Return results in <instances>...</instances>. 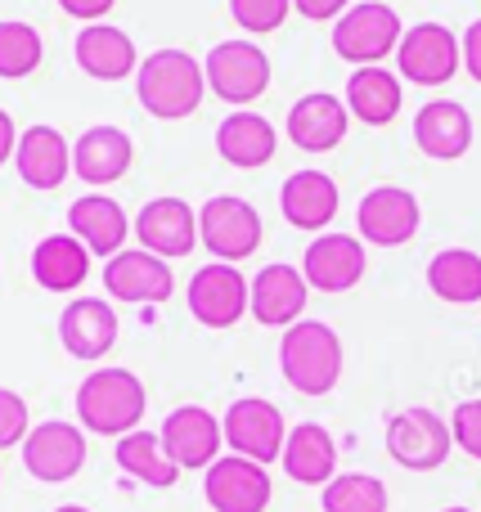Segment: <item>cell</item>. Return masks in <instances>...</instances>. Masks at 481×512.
<instances>
[{
  "label": "cell",
  "instance_id": "cell-27",
  "mask_svg": "<svg viewBox=\"0 0 481 512\" xmlns=\"http://www.w3.org/2000/svg\"><path fill=\"white\" fill-rule=\"evenodd\" d=\"M131 230L135 225L126 221L122 203L108 194H81L68 207V234H77L90 248V256H117L126 248V234Z\"/></svg>",
  "mask_w": 481,
  "mask_h": 512
},
{
  "label": "cell",
  "instance_id": "cell-38",
  "mask_svg": "<svg viewBox=\"0 0 481 512\" xmlns=\"http://www.w3.org/2000/svg\"><path fill=\"white\" fill-rule=\"evenodd\" d=\"M293 9L302 18H311V23H329V18L338 23V18L351 9V0H293Z\"/></svg>",
  "mask_w": 481,
  "mask_h": 512
},
{
  "label": "cell",
  "instance_id": "cell-19",
  "mask_svg": "<svg viewBox=\"0 0 481 512\" xmlns=\"http://www.w3.org/2000/svg\"><path fill=\"white\" fill-rule=\"evenodd\" d=\"M135 162V144L122 126H86L72 144V176L86 180L90 189L117 185Z\"/></svg>",
  "mask_w": 481,
  "mask_h": 512
},
{
  "label": "cell",
  "instance_id": "cell-30",
  "mask_svg": "<svg viewBox=\"0 0 481 512\" xmlns=\"http://www.w3.org/2000/svg\"><path fill=\"white\" fill-rule=\"evenodd\" d=\"M347 108L356 122L365 126H387L401 113V77L392 68H356L347 77Z\"/></svg>",
  "mask_w": 481,
  "mask_h": 512
},
{
  "label": "cell",
  "instance_id": "cell-6",
  "mask_svg": "<svg viewBox=\"0 0 481 512\" xmlns=\"http://www.w3.org/2000/svg\"><path fill=\"white\" fill-rule=\"evenodd\" d=\"M198 243L212 261H248L261 248V212L239 194H216L198 207Z\"/></svg>",
  "mask_w": 481,
  "mask_h": 512
},
{
  "label": "cell",
  "instance_id": "cell-8",
  "mask_svg": "<svg viewBox=\"0 0 481 512\" xmlns=\"http://www.w3.org/2000/svg\"><path fill=\"white\" fill-rule=\"evenodd\" d=\"M18 454H23V468L32 481H41V486H63V481H72L86 468V432H81L77 423L50 418V423H36L32 432H27Z\"/></svg>",
  "mask_w": 481,
  "mask_h": 512
},
{
  "label": "cell",
  "instance_id": "cell-9",
  "mask_svg": "<svg viewBox=\"0 0 481 512\" xmlns=\"http://www.w3.org/2000/svg\"><path fill=\"white\" fill-rule=\"evenodd\" d=\"M464 63V41L446 23H414L396 45V68L414 86H446Z\"/></svg>",
  "mask_w": 481,
  "mask_h": 512
},
{
  "label": "cell",
  "instance_id": "cell-25",
  "mask_svg": "<svg viewBox=\"0 0 481 512\" xmlns=\"http://www.w3.org/2000/svg\"><path fill=\"white\" fill-rule=\"evenodd\" d=\"M77 68L95 81H122L140 68V54H135V41L113 23H86L77 32Z\"/></svg>",
  "mask_w": 481,
  "mask_h": 512
},
{
  "label": "cell",
  "instance_id": "cell-28",
  "mask_svg": "<svg viewBox=\"0 0 481 512\" xmlns=\"http://www.w3.org/2000/svg\"><path fill=\"white\" fill-rule=\"evenodd\" d=\"M90 274V248L77 239V234H45L32 248V279L41 283L45 292H72L81 288Z\"/></svg>",
  "mask_w": 481,
  "mask_h": 512
},
{
  "label": "cell",
  "instance_id": "cell-37",
  "mask_svg": "<svg viewBox=\"0 0 481 512\" xmlns=\"http://www.w3.org/2000/svg\"><path fill=\"white\" fill-rule=\"evenodd\" d=\"M450 432H455L459 450L473 454V459H481V400H464V405L455 409V418H450Z\"/></svg>",
  "mask_w": 481,
  "mask_h": 512
},
{
  "label": "cell",
  "instance_id": "cell-24",
  "mask_svg": "<svg viewBox=\"0 0 481 512\" xmlns=\"http://www.w3.org/2000/svg\"><path fill=\"white\" fill-rule=\"evenodd\" d=\"M14 167H18V176H23L27 189H41V194H50V189H59L63 180H68L72 149H68V140H63L54 126L36 122V126H27V131L18 135Z\"/></svg>",
  "mask_w": 481,
  "mask_h": 512
},
{
  "label": "cell",
  "instance_id": "cell-1",
  "mask_svg": "<svg viewBox=\"0 0 481 512\" xmlns=\"http://www.w3.org/2000/svg\"><path fill=\"white\" fill-rule=\"evenodd\" d=\"M203 95L207 72L189 50L167 45V50H153L149 59H140V68H135V99L158 122H180V117L198 113Z\"/></svg>",
  "mask_w": 481,
  "mask_h": 512
},
{
  "label": "cell",
  "instance_id": "cell-33",
  "mask_svg": "<svg viewBox=\"0 0 481 512\" xmlns=\"http://www.w3.org/2000/svg\"><path fill=\"white\" fill-rule=\"evenodd\" d=\"M41 32L32 23H18V18H5L0 23V77L5 81H23L41 68Z\"/></svg>",
  "mask_w": 481,
  "mask_h": 512
},
{
  "label": "cell",
  "instance_id": "cell-32",
  "mask_svg": "<svg viewBox=\"0 0 481 512\" xmlns=\"http://www.w3.org/2000/svg\"><path fill=\"white\" fill-rule=\"evenodd\" d=\"M428 288L450 306L481 301V256L473 248H446L428 261Z\"/></svg>",
  "mask_w": 481,
  "mask_h": 512
},
{
  "label": "cell",
  "instance_id": "cell-14",
  "mask_svg": "<svg viewBox=\"0 0 481 512\" xmlns=\"http://www.w3.org/2000/svg\"><path fill=\"white\" fill-rule=\"evenodd\" d=\"M162 450L171 454V463H176L180 472H198V468H212L216 459H221V441H225V427L216 423L212 409L203 405H180L167 414V423H162Z\"/></svg>",
  "mask_w": 481,
  "mask_h": 512
},
{
  "label": "cell",
  "instance_id": "cell-39",
  "mask_svg": "<svg viewBox=\"0 0 481 512\" xmlns=\"http://www.w3.org/2000/svg\"><path fill=\"white\" fill-rule=\"evenodd\" d=\"M117 0H59V9L68 18H81V23H99V18L113 9Z\"/></svg>",
  "mask_w": 481,
  "mask_h": 512
},
{
  "label": "cell",
  "instance_id": "cell-26",
  "mask_svg": "<svg viewBox=\"0 0 481 512\" xmlns=\"http://www.w3.org/2000/svg\"><path fill=\"white\" fill-rule=\"evenodd\" d=\"M275 149H279V135H275V126H270V117L252 113V108H234V113L216 126V153H221V162H230V167H239V171L266 167V162L275 158Z\"/></svg>",
  "mask_w": 481,
  "mask_h": 512
},
{
  "label": "cell",
  "instance_id": "cell-15",
  "mask_svg": "<svg viewBox=\"0 0 481 512\" xmlns=\"http://www.w3.org/2000/svg\"><path fill=\"white\" fill-rule=\"evenodd\" d=\"M135 239H140L144 252L162 256V261H180L198 248V212L185 203V198H149L135 216Z\"/></svg>",
  "mask_w": 481,
  "mask_h": 512
},
{
  "label": "cell",
  "instance_id": "cell-17",
  "mask_svg": "<svg viewBox=\"0 0 481 512\" xmlns=\"http://www.w3.org/2000/svg\"><path fill=\"white\" fill-rule=\"evenodd\" d=\"M306 297H311V283L297 265L275 261V265H261L257 279H252V319L266 328H293L306 310Z\"/></svg>",
  "mask_w": 481,
  "mask_h": 512
},
{
  "label": "cell",
  "instance_id": "cell-40",
  "mask_svg": "<svg viewBox=\"0 0 481 512\" xmlns=\"http://www.w3.org/2000/svg\"><path fill=\"white\" fill-rule=\"evenodd\" d=\"M464 68H468V77L481 86V18H473L468 32H464Z\"/></svg>",
  "mask_w": 481,
  "mask_h": 512
},
{
  "label": "cell",
  "instance_id": "cell-42",
  "mask_svg": "<svg viewBox=\"0 0 481 512\" xmlns=\"http://www.w3.org/2000/svg\"><path fill=\"white\" fill-rule=\"evenodd\" d=\"M54 512H90V508H81V504H63V508H54Z\"/></svg>",
  "mask_w": 481,
  "mask_h": 512
},
{
  "label": "cell",
  "instance_id": "cell-43",
  "mask_svg": "<svg viewBox=\"0 0 481 512\" xmlns=\"http://www.w3.org/2000/svg\"><path fill=\"white\" fill-rule=\"evenodd\" d=\"M441 512H473V508H441Z\"/></svg>",
  "mask_w": 481,
  "mask_h": 512
},
{
  "label": "cell",
  "instance_id": "cell-20",
  "mask_svg": "<svg viewBox=\"0 0 481 512\" xmlns=\"http://www.w3.org/2000/svg\"><path fill=\"white\" fill-rule=\"evenodd\" d=\"M351 126V108L347 99L329 95V90H311L288 108V140L302 153H329L347 140Z\"/></svg>",
  "mask_w": 481,
  "mask_h": 512
},
{
  "label": "cell",
  "instance_id": "cell-7",
  "mask_svg": "<svg viewBox=\"0 0 481 512\" xmlns=\"http://www.w3.org/2000/svg\"><path fill=\"white\" fill-rule=\"evenodd\" d=\"M455 450V432L446 418H437L432 409L410 405L401 414L387 418V454L410 472H432L450 459Z\"/></svg>",
  "mask_w": 481,
  "mask_h": 512
},
{
  "label": "cell",
  "instance_id": "cell-12",
  "mask_svg": "<svg viewBox=\"0 0 481 512\" xmlns=\"http://www.w3.org/2000/svg\"><path fill=\"white\" fill-rule=\"evenodd\" d=\"M270 472L243 454H221L203 472V499L212 512H266L270 508Z\"/></svg>",
  "mask_w": 481,
  "mask_h": 512
},
{
  "label": "cell",
  "instance_id": "cell-4",
  "mask_svg": "<svg viewBox=\"0 0 481 512\" xmlns=\"http://www.w3.org/2000/svg\"><path fill=\"white\" fill-rule=\"evenodd\" d=\"M401 36H405V27L392 5H383V0H360V5H351L347 14L333 23V54H338L342 63H356V68H374L387 54H396Z\"/></svg>",
  "mask_w": 481,
  "mask_h": 512
},
{
  "label": "cell",
  "instance_id": "cell-31",
  "mask_svg": "<svg viewBox=\"0 0 481 512\" xmlns=\"http://www.w3.org/2000/svg\"><path fill=\"white\" fill-rule=\"evenodd\" d=\"M113 459H117V468H122L126 477L144 481V486H153V490L176 486V477H180V468L171 463V454L162 450V436L158 432H144V427L117 436Z\"/></svg>",
  "mask_w": 481,
  "mask_h": 512
},
{
  "label": "cell",
  "instance_id": "cell-10",
  "mask_svg": "<svg viewBox=\"0 0 481 512\" xmlns=\"http://www.w3.org/2000/svg\"><path fill=\"white\" fill-rule=\"evenodd\" d=\"M185 301H189V315L203 328H234L248 315L252 283L239 274V265L212 261V265H203V270H194V279H189V288H185Z\"/></svg>",
  "mask_w": 481,
  "mask_h": 512
},
{
  "label": "cell",
  "instance_id": "cell-3",
  "mask_svg": "<svg viewBox=\"0 0 481 512\" xmlns=\"http://www.w3.org/2000/svg\"><path fill=\"white\" fill-rule=\"evenodd\" d=\"M284 382L302 396H329L342 378V337L320 319H297L279 342Z\"/></svg>",
  "mask_w": 481,
  "mask_h": 512
},
{
  "label": "cell",
  "instance_id": "cell-5",
  "mask_svg": "<svg viewBox=\"0 0 481 512\" xmlns=\"http://www.w3.org/2000/svg\"><path fill=\"white\" fill-rule=\"evenodd\" d=\"M203 72H207V90H212L221 104H257L261 95L270 90V59L257 41H221L207 50L203 59Z\"/></svg>",
  "mask_w": 481,
  "mask_h": 512
},
{
  "label": "cell",
  "instance_id": "cell-36",
  "mask_svg": "<svg viewBox=\"0 0 481 512\" xmlns=\"http://www.w3.org/2000/svg\"><path fill=\"white\" fill-rule=\"evenodd\" d=\"M27 432H32V418H27V400L18 391L0 387V450L9 445H23Z\"/></svg>",
  "mask_w": 481,
  "mask_h": 512
},
{
  "label": "cell",
  "instance_id": "cell-35",
  "mask_svg": "<svg viewBox=\"0 0 481 512\" xmlns=\"http://www.w3.org/2000/svg\"><path fill=\"white\" fill-rule=\"evenodd\" d=\"M288 14H293V0H230V18L252 36L279 32Z\"/></svg>",
  "mask_w": 481,
  "mask_h": 512
},
{
  "label": "cell",
  "instance_id": "cell-23",
  "mask_svg": "<svg viewBox=\"0 0 481 512\" xmlns=\"http://www.w3.org/2000/svg\"><path fill=\"white\" fill-rule=\"evenodd\" d=\"M338 185H333V176H324V171H293V176L284 180V189H279V212H284V221L293 225V230H329L333 216H338Z\"/></svg>",
  "mask_w": 481,
  "mask_h": 512
},
{
  "label": "cell",
  "instance_id": "cell-18",
  "mask_svg": "<svg viewBox=\"0 0 481 512\" xmlns=\"http://www.w3.org/2000/svg\"><path fill=\"white\" fill-rule=\"evenodd\" d=\"M365 243L356 234H315L302 256V274L320 292H351L365 279Z\"/></svg>",
  "mask_w": 481,
  "mask_h": 512
},
{
  "label": "cell",
  "instance_id": "cell-13",
  "mask_svg": "<svg viewBox=\"0 0 481 512\" xmlns=\"http://www.w3.org/2000/svg\"><path fill=\"white\" fill-rule=\"evenodd\" d=\"M423 212H419V198L401 185H378L360 198L356 207V230L365 243L374 248H401L419 234Z\"/></svg>",
  "mask_w": 481,
  "mask_h": 512
},
{
  "label": "cell",
  "instance_id": "cell-22",
  "mask_svg": "<svg viewBox=\"0 0 481 512\" xmlns=\"http://www.w3.org/2000/svg\"><path fill=\"white\" fill-rule=\"evenodd\" d=\"M414 144L432 162H459L473 149V117L459 99H432L414 113Z\"/></svg>",
  "mask_w": 481,
  "mask_h": 512
},
{
  "label": "cell",
  "instance_id": "cell-34",
  "mask_svg": "<svg viewBox=\"0 0 481 512\" xmlns=\"http://www.w3.org/2000/svg\"><path fill=\"white\" fill-rule=\"evenodd\" d=\"M324 512H387V486L369 472H347L324 486Z\"/></svg>",
  "mask_w": 481,
  "mask_h": 512
},
{
  "label": "cell",
  "instance_id": "cell-16",
  "mask_svg": "<svg viewBox=\"0 0 481 512\" xmlns=\"http://www.w3.org/2000/svg\"><path fill=\"white\" fill-rule=\"evenodd\" d=\"M104 288L113 301H131V306H158L176 292V274L162 256L144 252V248H122L117 256H108L104 265Z\"/></svg>",
  "mask_w": 481,
  "mask_h": 512
},
{
  "label": "cell",
  "instance_id": "cell-2",
  "mask_svg": "<svg viewBox=\"0 0 481 512\" xmlns=\"http://www.w3.org/2000/svg\"><path fill=\"white\" fill-rule=\"evenodd\" d=\"M149 391L131 369H95L77 387V423L95 436H126L140 427Z\"/></svg>",
  "mask_w": 481,
  "mask_h": 512
},
{
  "label": "cell",
  "instance_id": "cell-21",
  "mask_svg": "<svg viewBox=\"0 0 481 512\" xmlns=\"http://www.w3.org/2000/svg\"><path fill=\"white\" fill-rule=\"evenodd\" d=\"M59 342L72 360H104L117 346V310L104 297H77L59 315Z\"/></svg>",
  "mask_w": 481,
  "mask_h": 512
},
{
  "label": "cell",
  "instance_id": "cell-29",
  "mask_svg": "<svg viewBox=\"0 0 481 512\" xmlns=\"http://www.w3.org/2000/svg\"><path fill=\"white\" fill-rule=\"evenodd\" d=\"M284 472L302 486H329L338 472V445H333L329 427L320 423H297L284 441Z\"/></svg>",
  "mask_w": 481,
  "mask_h": 512
},
{
  "label": "cell",
  "instance_id": "cell-41",
  "mask_svg": "<svg viewBox=\"0 0 481 512\" xmlns=\"http://www.w3.org/2000/svg\"><path fill=\"white\" fill-rule=\"evenodd\" d=\"M18 126H14V117L5 113V108H0V167H5L9 158H14V149H18Z\"/></svg>",
  "mask_w": 481,
  "mask_h": 512
},
{
  "label": "cell",
  "instance_id": "cell-11",
  "mask_svg": "<svg viewBox=\"0 0 481 512\" xmlns=\"http://www.w3.org/2000/svg\"><path fill=\"white\" fill-rule=\"evenodd\" d=\"M221 427H225V445H230V454H243V459L261 463V468L275 463V459H284V441H288L284 414H279L270 400H261V396L234 400V405L225 409Z\"/></svg>",
  "mask_w": 481,
  "mask_h": 512
}]
</instances>
